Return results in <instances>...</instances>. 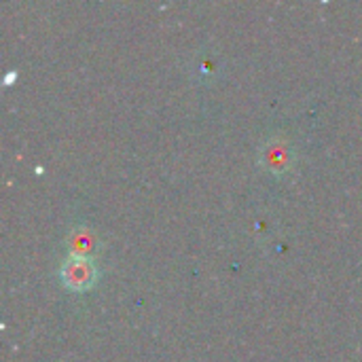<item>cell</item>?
Wrapping results in <instances>:
<instances>
[{
    "mask_svg": "<svg viewBox=\"0 0 362 362\" xmlns=\"http://www.w3.org/2000/svg\"><path fill=\"white\" fill-rule=\"evenodd\" d=\"M62 282L70 291H87L95 284L98 269L89 257H74L70 255L62 265Z\"/></svg>",
    "mask_w": 362,
    "mask_h": 362,
    "instance_id": "1",
    "label": "cell"
},
{
    "mask_svg": "<svg viewBox=\"0 0 362 362\" xmlns=\"http://www.w3.org/2000/svg\"><path fill=\"white\" fill-rule=\"evenodd\" d=\"M291 157L293 155H291L288 142L284 138H280V136L269 140L265 151H263V163L272 172H284L291 165Z\"/></svg>",
    "mask_w": 362,
    "mask_h": 362,
    "instance_id": "2",
    "label": "cell"
},
{
    "mask_svg": "<svg viewBox=\"0 0 362 362\" xmlns=\"http://www.w3.org/2000/svg\"><path fill=\"white\" fill-rule=\"evenodd\" d=\"M68 244H70V250L74 257H89L91 250L95 248V235L85 229V227H78L70 233L68 238Z\"/></svg>",
    "mask_w": 362,
    "mask_h": 362,
    "instance_id": "3",
    "label": "cell"
}]
</instances>
